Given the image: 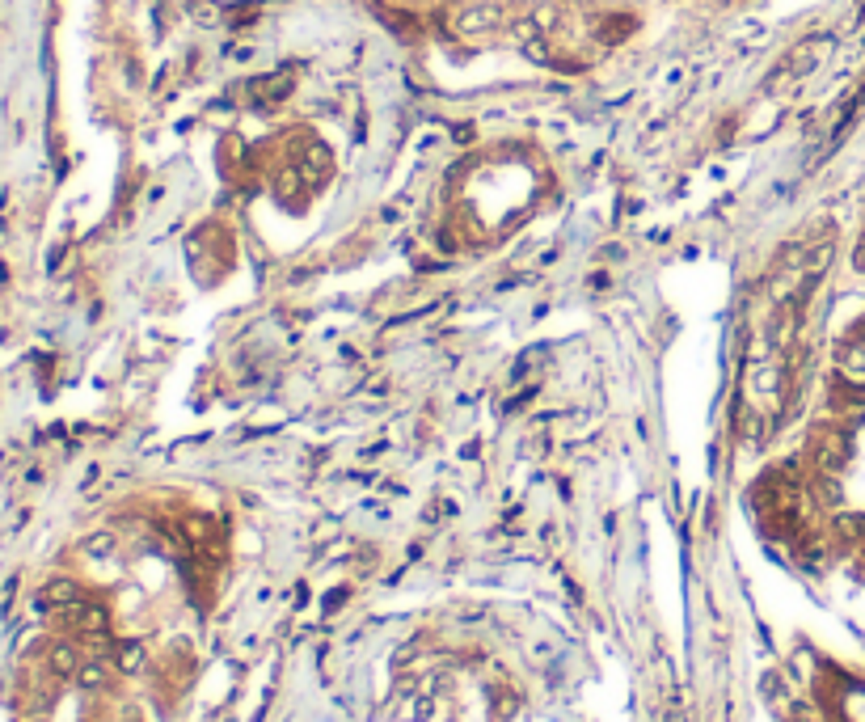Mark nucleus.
I'll list each match as a JSON object with an SVG mask.
<instances>
[{
    "label": "nucleus",
    "mask_w": 865,
    "mask_h": 722,
    "mask_svg": "<svg viewBox=\"0 0 865 722\" xmlns=\"http://www.w3.org/2000/svg\"><path fill=\"white\" fill-rule=\"evenodd\" d=\"M502 25V4L498 0H481V4H464L456 13V30L460 34H481V30H494Z\"/></svg>",
    "instance_id": "obj_1"
},
{
    "label": "nucleus",
    "mask_w": 865,
    "mask_h": 722,
    "mask_svg": "<svg viewBox=\"0 0 865 722\" xmlns=\"http://www.w3.org/2000/svg\"><path fill=\"white\" fill-rule=\"evenodd\" d=\"M836 363H840V372H845L849 385H865V338L845 342L840 355H836Z\"/></svg>",
    "instance_id": "obj_2"
},
{
    "label": "nucleus",
    "mask_w": 865,
    "mask_h": 722,
    "mask_svg": "<svg viewBox=\"0 0 865 722\" xmlns=\"http://www.w3.org/2000/svg\"><path fill=\"white\" fill-rule=\"evenodd\" d=\"M330 169H334V156H330V148H325V144H309V148L300 152V173H304V178L325 182V178H330Z\"/></svg>",
    "instance_id": "obj_3"
},
{
    "label": "nucleus",
    "mask_w": 865,
    "mask_h": 722,
    "mask_svg": "<svg viewBox=\"0 0 865 722\" xmlns=\"http://www.w3.org/2000/svg\"><path fill=\"white\" fill-rule=\"evenodd\" d=\"M194 17H199L203 25H220V8H216V4H207V0H199V4H194Z\"/></svg>",
    "instance_id": "obj_4"
}]
</instances>
